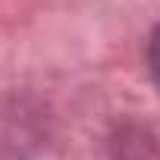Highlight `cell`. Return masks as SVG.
Returning <instances> with one entry per match:
<instances>
[{
    "mask_svg": "<svg viewBox=\"0 0 160 160\" xmlns=\"http://www.w3.org/2000/svg\"><path fill=\"white\" fill-rule=\"evenodd\" d=\"M148 66H151L154 78L160 82V25L154 28V35H151V41H148Z\"/></svg>",
    "mask_w": 160,
    "mask_h": 160,
    "instance_id": "1",
    "label": "cell"
}]
</instances>
